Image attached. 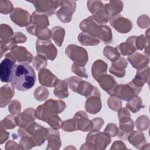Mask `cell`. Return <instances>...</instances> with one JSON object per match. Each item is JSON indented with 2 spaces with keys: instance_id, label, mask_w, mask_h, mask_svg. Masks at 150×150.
I'll return each instance as SVG.
<instances>
[{
  "instance_id": "51",
  "label": "cell",
  "mask_w": 150,
  "mask_h": 150,
  "mask_svg": "<svg viewBox=\"0 0 150 150\" xmlns=\"http://www.w3.org/2000/svg\"><path fill=\"white\" fill-rule=\"evenodd\" d=\"M8 110L9 112H11V114L12 115L19 114L21 111V103L16 100H12L9 105Z\"/></svg>"
},
{
  "instance_id": "48",
  "label": "cell",
  "mask_w": 150,
  "mask_h": 150,
  "mask_svg": "<svg viewBox=\"0 0 150 150\" xmlns=\"http://www.w3.org/2000/svg\"><path fill=\"white\" fill-rule=\"evenodd\" d=\"M12 3L10 1L1 0L0 1V12L4 15H7L11 13L13 10Z\"/></svg>"
},
{
  "instance_id": "43",
  "label": "cell",
  "mask_w": 150,
  "mask_h": 150,
  "mask_svg": "<svg viewBox=\"0 0 150 150\" xmlns=\"http://www.w3.org/2000/svg\"><path fill=\"white\" fill-rule=\"evenodd\" d=\"M47 64V59L39 54H37L34 57L33 60V66L36 70H40L41 69H45Z\"/></svg>"
},
{
  "instance_id": "9",
  "label": "cell",
  "mask_w": 150,
  "mask_h": 150,
  "mask_svg": "<svg viewBox=\"0 0 150 150\" xmlns=\"http://www.w3.org/2000/svg\"><path fill=\"white\" fill-rule=\"evenodd\" d=\"M62 1H49V0H38L29 1L33 4L36 11L40 13H43L47 16L53 15L59 7L61 5Z\"/></svg>"
},
{
  "instance_id": "56",
  "label": "cell",
  "mask_w": 150,
  "mask_h": 150,
  "mask_svg": "<svg viewBox=\"0 0 150 150\" xmlns=\"http://www.w3.org/2000/svg\"><path fill=\"white\" fill-rule=\"evenodd\" d=\"M118 117L119 120L130 117V113L127 108L121 107L118 111Z\"/></svg>"
},
{
  "instance_id": "5",
  "label": "cell",
  "mask_w": 150,
  "mask_h": 150,
  "mask_svg": "<svg viewBox=\"0 0 150 150\" xmlns=\"http://www.w3.org/2000/svg\"><path fill=\"white\" fill-rule=\"evenodd\" d=\"M111 137L105 132L99 131H90L87 134L86 142L92 145L94 149H105L111 142Z\"/></svg>"
},
{
  "instance_id": "49",
  "label": "cell",
  "mask_w": 150,
  "mask_h": 150,
  "mask_svg": "<svg viewBox=\"0 0 150 150\" xmlns=\"http://www.w3.org/2000/svg\"><path fill=\"white\" fill-rule=\"evenodd\" d=\"M26 40V36L22 32H19L14 33L13 36L9 39V41L13 45H16L17 43H25Z\"/></svg>"
},
{
  "instance_id": "50",
  "label": "cell",
  "mask_w": 150,
  "mask_h": 150,
  "mask_svg": "<svg viewBox=\"0 0 150 150\" xmlns=\"http://www.w3.org/2000/svg\"><path fill=\"white\" fill-rule=\"evenodd\" d=\"M71 71L80 77L87 78L88 77L84 66H81L76 63H73L71 66Z\"/></svg>"
},
{
  "instance_id": "4",
  "label": "cell",
  "mask_w": 150,
  "mask_h": 150,
  "mask_svg": "<svg viewBox=\"0 0 150 150\" xmlns=\"http://www.w3.org/2000/svg\"><path fill=\"white\" fill-rule=\"evenodd\" d=\"M67 57L74 63L81 66H84L88 62V55L86 49L78 45H69L65 50Z\"/></svg>"
},
{
  "instance_id": "35",
  "label": "cell",
  "mask_w": 150,
  "mask_h": 150,
  "mask_svg": "<svg viewBox=\"0 0 150 150\" xmlns=\"http://www.w3.org/2000/svg\"><path fill=\"white\" fill-rule=\"evenodd\" d=\"M78 40L83 46H96L100 42L99 39L86 32H81L78 35Z\"/></svg>"
},
{
  "instance_id": "47",
  "label": "cell",
  "mask_w": 150,
  "mask_h": 150,
  "mask_svg": "<svg viewBox=\"0 0 150 150\" xmlns=\"http://www.w3.org/2000/svg\"><path fill=\"white\" fill-rule=\"evenodd\" d=\"M14 115H8L1 121L2 125L5 129H12L17 125L16 119Z\"/></svg>"
},
{
  "instance_id": "30",
  "label": "cell",
  "mask_w": 150,
  "mask_h": 150,
  "mask_svg": "<svg viewBox=\"0 0 150 150\" xmlns=\"http://www.w3.org/2000/svg\"><path fill=\"white\" fill-rule=\"evenodd\" d=\"M30 23L38 28H46L49 25L48 16L45 13H40L35 11L31 15Z\"/></svg>"
},
{
  "instance_id": "19",
  "label": "cell",
  "mask_w": 150,
  "mask_h": 150,
  "mask_svg": "<svg viewBox=\"0 0 150 150\" xmlns=\"http://www.w3.org/2000/svg\"><path fill=\"white\" fill-rule=\"evenodd\" d=\"M100 86L109 95L112 96L118 84L113 76L110 74H104L96 80Z\"/></svg>"
},
{
  "instance_id": "23",
  "label": "cell",
  "mask_w": 150,
  "mask_h": 150,
  "mask_svg": "<svg viewBox=\"0 0 150 150\" xmlns=\"http://www.w3.org/2000/svg\"><path fill=\"white\" fill-rule=\"evenodd\" d=\"M128 62L124 57H120L112 64L109 69V71L115 76L122 78L125 75V68L127 67Z\"/></svg>"
},
{
  "instance_id": "3",
  "label": "cell",
  "mask_w": 150,
  "mask_h": 150,
  "mask_svg": "<svg viewBox=\"0 0 150 150\" xmlns=\"http://www.w3.org/2000/svg\"><path fill=\"white\" fill-rule=\"evenodd\" d=\"M68 86L73 91L86 98L90 96L97 87L93 86L90 83L83 80L76 76H71L66 80Z\"/></svg>"
},
{
  "instance_id": "18",
  "label": "cell",
  "mask_w": 150,
  "mask_h": 150,
  "mask_svg": "<svg viewBox=\"0 0 150 150\" xmlns=\"http://www.w3.org/2000/svg\"><path fill=\"white\" fill-rule=\"evenodd\" d=\"M36 118L35 110L32 108H28L22 112H20L15 117L17 125L21 128H26Z\"/></svg>"
},
{
  "instance_id": "29",
  "label": "cell",
  "mask_w": 150,
  "mask_h": 150,
  "mask_svg": "<svg viewBox=\"0 0 150 150\" xmlns=\"http://www.w3.org/2000/svg\"><path fill=\"white\" fill-rule=\"evenodd\" d=\"M128 142L135 148L141 149L146 144V139L144 134L141 131H132L128 136Z\"/></svg>"
},
{
  "instance_id": "40",
  "label": "cell",
  "mask_w": 150,
  "mask_h": 150,
  "mask_svg": "<svg viewBox=\"0 0 150 150\" xmlns=\"http://www.w3.org/2000/svg\"><path fill=\"white\" fill-rule=\"evenodd\" d=\"M12 28L6 24H1L0 26V43L8 40L13 35Z\"/></svg>"
},
{
  "instance_id": "32",
  "label": "cell",
  "mask_w": 150,
  "mask_h": 150,
  "mask_svg": "<svg viewBox=\"0 0 150 150\" xmlns=\"http://www.w3.org/2000/svg\"><path fill=\"white\" fill-rule=\"evenodd\" d=\"M54 87L53 93L56 97L61 99L68 97V84L66 80L59 79L56 81Z\"/></svg>"
},
{
  "instance_id": "10",
  "label": "cell",
  "mask_w": 150,
  "mask_h": 150,
  "mask_svg": "<svg viewBox=\"0 0 150 150\" xmlns=\"http://www.w3.org/2000/svg\"><path fill=\"white\" fill-rule=\"evenodd\" d=\"M60 9L56 12V15L60 21L69 23L72 19L73 13L76 11V2L74 1H62Z\"/></svg>"
},
{
  "instance_id": "12",
  "label": "cell",
  "mask_w": 150,
  "mask_h": 150,
  "mask_svg": "<svg viewBox=\"0 0 150 150\" xmlns=\"http://www.w3.org/2000/svg\"><path fill=\"white\" fill-rule=\"evenodd\" d=\"M35 115L36 118L45 121L52 128L58 130L62 127V121L59 117L57 114L52 115L43 112L42 105H39L36 109Z\"/></svg>"
},
{
  "instance_id": "55",
  "label": "cell",
  "mask_w": 150,
  "mask_h": 150,
  "mask_svg": "<svg viewBox=\"0 0 150 150\" xmlns=\"http://www.w3.org/2000/svg\"><path fill=\"white\" fill-rule=\"evenodd\" d=\"M9 135V133L5 130V128L2 125H0V144H2L8 139Z\"/></svg>"
},
{
  "instance_id": "20",
  "label": "cell",
  "mask_w": 150,
  "mask_h": 150,
  "mask_svg": "<svg viewBox=\"0 0 150 150\" xmlns=\"http://www.w3.org/2000/svg\"><path fill=\"white\" fill-rule=\"evenodd\" d=\"M39 81L43 86L47 87H54L59 79L49 69H43L38 73Z\"/></svg>"
},
{
  "instance_id": "53",
  "label": "cell",
  "mask_w": 150,
  "mask_h": 150,
  "mask_svg": "<svg viewBox=\"0 0 150 150\" xmlns=\"http://www.w3.org/2000/svg\"><path fill=\"white\" fill-rule=\"evenodd\" d=\"M149 23V18L145 15H140L137 19V25L141 29L148 28Z\"/></svg>"
},
{
  "instance_id": "41",
  "label": "cell",
  "mask_w": 150,
  "mask_h": 150,
  "mask_svg": "<svg viewBox=\"0 0 150 150\" xmlns=\"http://www.w3.org/2000/svg\"><path fill=\"white\" fill-rule=\"evenodd\" d=\"M135 79L143 83L149 84V67L146 66L144 68L137 70Z\"/></svg>"
},
{
  "instance_id": "24",
  "label": "cell",
  "mask_w": 150,
  "mask_h": 150,
  "mask_svg": "<svg viewBox=\"0 0 150 150\" xmlns=\"http://www.w3.org/2000/svg\"><path fill=\"white\" fill-rule=\"evenodd\" d=\"M127 59L132 66L137 70L148 66L149 61V57L139 52H134L128 56Z\"/></svg>"
},
{
  "instance_id": "28",
  "label": "cell",
  "mask_w": 150,
  "mask_h": 150,
  "mask_svg": "<svg viewBox=\"0 0 150 150\" xmlns=\"http://www.w3.org/2000/svg\"><path fill=\"white\" fill-rule=\"evenodd\" d=\"M18 136L21 138L19 144L22 149H30L36 146L33 139L24 128L20 127L18 129Z\"/></svg>"
},
{
  "instance_id": "36",
  "label": "cell",
  "mask_w": 150,
  "mask_h": 150,
  "mask_svg": "<svg viewBox=\"0 0 150 150\" xmlns=\"http://www.w3.org/2000/svg\"><path fill=\"white\" fill-rule=\"evenodd\" d=\"M64 36L65 30L61 26H54L51 30V38L58 46H61L62 45Z\"/></svg>"
},
{
  "instance_id": "34",
  "label": "cell",
  "mask_w": 150,
  "mask_h": 150,
  "mask_svg": "<svg viewBox=\"0 0 150 150\" xmlns=\"http://www.w3.org/2000/svg\"><path fill=\"white\" fill-rule=\"evenodd\" d=\"M126 42H130L135 47L136 50H143L149 45V39L145 38L143 35H141L138 36H129L126 40Z\"/></svg>"
},
{
  "instance_id": "11",
  "label": "cell",
  "mask_w": 150,
  "mask_h": 150,
  "mask_svg": "<svg viewBox=\"0 0 150 150\" xmlns=\"http://www.w3.org/2000/svg\"><path fill=\"white\" fill-rule=\"evenodd\" d=\"M141 91V90L135 87L130 81L128 84H118L112 96L128 101L135 96L138 95Z\"/></svg>"
},
{
  "instance_id": "44",
  "label": "cell",
  "mask_w": 150,
  "mask_h": 150,
  "mask_svg": "<svg viewBox=\"0 0 150 150\" xmlns=\"http://www.w3.org/2000/svg\"><path fill=\"white\" fill-rule=\"evenodd\" d=\"M33 96L36 100L40 101H44L49 96V91L45 87L39 86L35 89Z\"/></svg>"
},
{
  "instance_id": "45",
  "label": "cell",
  "mask_w": 150,
  "mask_h": 150,
  "mask_svg": "<svg viewBox=\"0 0 150 150\" xmlns=\"http://www.w3.org/2000/svg\"><path fill=\"white\" fill-rule=\"evenodd\" d=\"M61 128L66 132H73L78 130L77 122L73 118L63 121Z\"/></svg>"
},
{
  "instance_id": "17",
  "label": "cell",
  "mask_w": 150,
  "mask_h": 150,
  "mask_svg": "<svg viewBox=\"0 0 150 150\" xmlns=\"http://www.w3.org/2000/svg\"><path fill=\"white\" fill-rule=\"evenodd\" d=\"M42 106L43 112L49 114L57 115L64 110L66 104L62 100L49 99L46 101Z\"/></svg>"
},
{
  "instance_id": "13",
  "label": "cell",
  "mask_w": 150,
  "mask_h": 150,
  "mask_svg": "<svg viewBox=\"0 0 150 150\" xmlns=\"http://www.w3.org/2000/svg\"><path fill=\"white\" fill-rule=\"evenodd\" d=\"M110 23L111 26L115 30L121 33H127L132 28V22L129 19L125 18L120 15L111 17Z\"/></svg>"
},
{
  "instance_id": "25",
  "label": "cell",
  "mask_w": 150,
  "mask_h": 150,
  "mask_svg": "<svg viewBox=\"0 0 150 150\" xmlns=\"http://www.w3.org/2000/svg\"><path fill=\"white\" fill-rule=\"evenodd\" d=\"M48 131L47 134V149H59L62 145V141L60 137L59 132L57 129L53 128H47Z\"/></svg>"
},
{
  "instance_id": "7",
  "label": "cell",
  "mask_w": 150,
  "mask_h": 150,
  "mask_svg": "<svg viewBox=\"0 0 150 150\" xmlns=\"http://www.w3.org/2000/svg\"><path fill=\"white\" fill-rule=\"evenodd\" d=\"M33 139L36 146H40L47 139V128L33 121L27 127L24 128Z\"/></svg>"
},
{
  "instance_id": "22",
  "label": "cell",
  "mask_w": 150,
  "mask_h": 150,
  "mask_svg": "<svg viewBox=\"0 0 150 150\" xmlns=\"http://www.w3.org/2000/svg\"><path fill=\"white\" fill-rule=\"evenodd\" d=\"M119 121L120 125L117 135L120 139L122 140H126L127 139L129 133L132 132L134 129V121L130 117L119 120Z\"/></svg>"
},
{
  "instance_id": "54",
  "label": "cell",
  "mask_w": 150,
  "mask_h": 150,
  "mask_svg": "<svg viewBox=\"0 0 150 150\" xmlns=\"http://www.w3.org/2000/svg\"><path fill=\"white\" fill-rule=\"evenodd\" d=\"M92 122V130L93 131H100L102 126L104 124L103 119L100 117H97L91 120Z\"/></svg>"
},
{
  "instance_id": "37",
  "label": "cell",
  "mask_w": 150,
  "mask_h": 150,
  "mask_svg": "<svg viewBox=\"0 0 150 150\" xmlns=\"http://www.w3.org/2000/svg\"><path fill=\"white\" fill-rule=\"evenodd\" d=\"M126 107L132 113L138 112L142 107V101L141 98L138 95L135 96L131 100L128 101L126 104Z\"/></svg>"
},
{
  "instance_id": "38",
  "label": "cell",
  "mask_w": 150,
  "mask_h": 150,
  "mask_svg": "<svg viewBox=\"0 0 150 150\" xmlns=\"http://www.w3.org/2000/svg\"><path fill=\"white\" fill-rule=\"evenodd\" d=\"M103 54L105 57L111 62H114L120 57V53L118 49L115 47L106 46L103 50Z\"/></svg>"
},
{
  "instance_id": "26",
  "label": "cell",
  "mask_w": 150,
  "mask_h": 150,
  "mask_svg": "<svg viewBox=\"0 0 150 150\" xmlns=\"http://www.w3.org/2000/svg\"><path fill=\"white\" fill-rule=\"evenodd\" d=\"M15 87L9 84H5L0 89V106L1 108L6 107L15 94Z\"/></svg>"
},
{
  "instance_id": "57",
  "label": "cell",
  "mask_w": 150,
  "mask_h": 150,
  "mask_svg": "<svg viewBox=\"0 0 150 150\" xmlns=\"http://www.w3.org/2000/svg\"><path fill=\"white\" fill-rule=\"evenodd\" d=\"M5 149H22V148L20 144H18L12 140H9L5 145Z\"/></svg>"
},
{
  "instance_id": "42",
  "label": "cell",
  "mask_w": 150,
  "mask_h": 150,
  "mask_svg": "<svg viewBox=\"0 0 150 150\" xmlns=\"http://www.w3.org/2000/svg\"><path fill=\"white\" fill-rule=\"evenodd\" d=\"M135 126L138 130L144 131L146 130L149 127V119L144 115L139 116L135 121Z\"/></svg>"
},
{
  "instance_id": "46",
  "label": "cell",
  "mask_w": 150,
  "mask_h": 150,
  "mask_svg": "<svg viewBox=\"0 0 150 150\" xmlns=\"http://www.w3.org/2000/svg\"><path fill=\"white\" fill-rule=\"evenodd\" d=\"M108 107L115 111H118L122 107V101L117 97L111 96L107 100Z\"/></svg>"
},
{
  "instance_id": "58",
  "label": "cell",
  "mask_w": 150,
  "mask_h": 150,
  "mask_svg": "<svg viewBox=\"0 0 150 150\" xmlns=\"http://www.w3.org/2000/svg\"><path fill=\"white\" fill-rule=\"evenodd\" d=\"M111 149H127L125 144L121 141H115L112 144Z\"/></svg>"
},
{
  "instance_id": "31",
  "label": "cell",
  "mask_w": 150,
  "mask_h": 150,
  "mask_svg": "<svg viewBox=\"0 0 150 150\" xmlns=\"http://www.w3.org/2000/svg\"><path fill=\"white\" fill-rule=\"evenodd\" d=\"M108 65L103 60L98 59L96 60L91 66V74L93 77L97 80L100 77L107 73Z\"/></svg>"
},
{
  "instance_id": "2",
  "label": "cell",
  "mask_w": 150,
  "mask_h": 150,
  "mask_svg": "<svg viewBox=\"0 0 150 150\" xmlns=\"http://www.w3.org/2000/svg\"><path fill=\"white\" fill-rule=\"evenodd\" d=\"M79 27L83 32L99 39L105 44H110L112 42V33L110 26L97 23L92 16L81 21Z\"/></svg>"
},
{
  "instance_id": "27",
  "label": "cell",
  "mask_w": 150,
  "mask_h": 150,
  "mask_svg": "<svg viewBox=\"0 0 150 150\" xmlns=\"http://www.w3.org/2000/svg\"><path fill=\"white\" fill-rule=\"evenodd\" d=\"M26 30L30 35L36 36L40 40H49L51 38V30L46 28H40L30 23L26 27Z\"/></svg>"
},
{
  "instance_id": "33",
  "label": "cell",
  "mask_w": 150,
  "mask_h": 150,
  "mask_svg": "<svg viewBox=\"0 0 150 150\" xmlns=\"http://www.w3.org/2000/svg\"><path fill=\"white\" fill-rule=\"evenodd\" d=\"M110 18L118 15L123 9V2L121 1H110L104 5Z\"/></svg>"
},
{
  "instance_id": "6",
  "label": "cell",
  "mask_w": 150,
  "mask_h": 150,
  "mask_svg": "<svg viewBox=\"0 0 150 150\" xmlns=\"http://www.w3.org/2000/svg\"><path fill=\"white\" fill-rule=\"evenodd\" d=\"M16 62L10 52L5 54V58L0 63V79L2 82H11L16 65Z\"/></svg>"
},
{
  "instance_id": "14",
  "label": "cell",
  "mask_w": 150,
  "mask_h": 150,
  "mask_svg": "<svg viewBox=\"0 0 150 150\" xmlns=\"http://www.w3.org/2000/svg\"><path fill=\"white\" fill-rule=\"evenodd\" d=\"M101 108L102 104L100 91L97 88L93 94L87 98L85 103V108L88 113L96 114L101 110Z\"/></svg>"
},
{
  "instance_id": "39",
  "label": "cell",
  "mask_w": 150,
  "mask_h": 150,
  "mask_svg": "<svg viewBox=\"0 0 150 150\" xmlns=\"http://www.w3.org/2000/svg\"><path fill=\"white\" fill-rule=\"evenodd\" d=\"M122 56H129L137 50L135 46L128 42H122L116 47Z\"/></svg>"
},
{
  "instance_id": "52",
  "label": "cell",
  "mask_w": 150,
  "mask_h": 150,
  "mask_svg": "<svg viewBox=\"0 0 150 150\" xmlns=\"http://www.w3.org/2000/svg\"><path fill=\"white\" fill-rule=\"evenodd\" d=\"M104 132L109 135L111 137H115L117 135L118 132V128L116 124L114 123H110L107 125Z\"/></svg>"
},
{
  "instance_id": "21",
  "label": "cell",
  "mask_w": 150,
  "mask_h": 150,
  "mask_svg": "<svg viewBox=\"0 0 150 150\" xmlns=\"http://www.w3.org/2000/svg\"><path fill=\"white\" fill-rule=\"evenodd\" d=\"M73 118L76 121L78 130L83 132H90L92 131V122L88 118L87 114L83 111H77L74 115Z\"/></svg>"
},
{
  "instance_id": "16",
  "label": "cell",
  "mask_w": 150,
  "mask_h": 150,
  "mask_svg": "<svg viewBox=\"0 0 150 150\" xmlns=\"http://www.w3.org/2000/svg\"><path fill=\"white\" fill-rule=\"evenodd\" d=\"M10 50L12 57L16 62L30 63L33 60L32 54L25 47L13 45Z\"/></svg>"
},
{
  "instance_id": "8",
  "label": "cell",
  "mask_w": 150,
  "mask_h": 150,
  "mask_svg": "<svg viewBox=\"0 0 150 150\" xmlns=\"http://www.w3.org/2000/svg\"><path fill=\"white\" fill-rule=\"evenodd\" d=\"M37 54L42 55L50 60H54L57 56V50L56 46L49 40H40L36 41Z\"/></svg>"
},
{
  "instance_id": "1",
  "label": "cell",
  "mask_w": 150,
  "mask_h": 150,
  "mask_svg": "<svg viewBox=\"0 0 150 150\" xmlns=\"http://www.w3.org/2000/svg\"><path fill=\"white\" fill-rule=\"evenodd\" d=\"M36 79L32 67L28 63H21L16 65L11 83L19 91H27L34 86Z\"/></svg>"
},
{
  "instance_id": "15",
  "label": "cell",
  "mask_w": 150,
  "mask_h": 150,
  "mask_svg": "<svg viewBox=\"0 0 150 150\" xmlns=\"http://www.w3.org/2000/svg\"><path fill=\"white\" fill-rule=\"evenodd\" d=\"M10 18L16 25L21 27H26L30 23L31 15L25 9L21 8H15L11 13Z\"/></svg>"
}]
</instances>
